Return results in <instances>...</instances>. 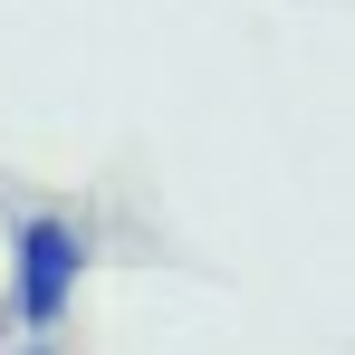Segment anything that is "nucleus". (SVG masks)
Returning <instances> with one entry per match:
<instances>
[{
    "instance_id": "obj_1",
    "label": "nucleus",
    "mask_w": 355,
    "mask_h": 355,
    "mask_svg": "<svg viewBox=\"0 0 355 355\" xmlns=\"http://www.w3.org/2000/svg\"><path fill=\"white\" fill-rule=\"evenodd\" d=\"M87 259H96V240L77 231L67 211H29V221L10 231V317H19L29 336L67 327V307H77V279H87Z\"/></svg>"
},
{
    "instance_id": "obj_2",
    "label": "nucleus",
    "mask_w": 355,
    "mask_h": 355,
    "mask_svg": "<svg viewBox=\"0 0 355 355\" xmlns=\"http://www.w3.org/2000/svg\"><path fill=\"white\" fill-rule=\"evenodd\" d=\"M19 355H58V346H19Z\"/></svg>"
}]
</instances>
